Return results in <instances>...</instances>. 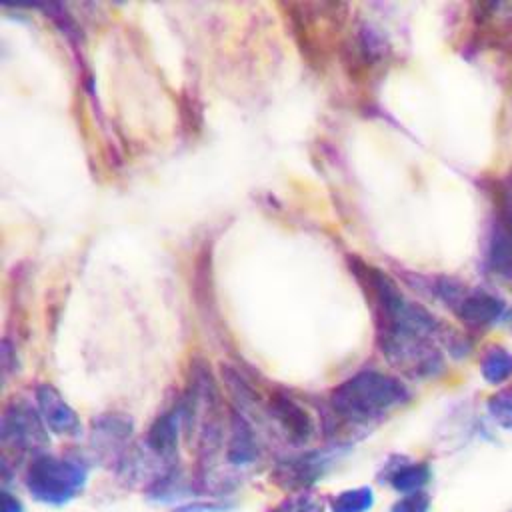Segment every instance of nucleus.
Masks as SVG:
<instances>
[{
    "label": "nucleus",
    "instance_id": "obj_5",
    "mask_svg": "<svg viewBox=\"0 0 512 512\" xmlns=\"http://www.w3.org/2000/svg\"><path fill=\"white\" fill-rule=\"evenodd\" d=\"M2 438L6 444H10L18 450H32L46 442V436H44L38 420L24 416V414L6 418L4 428H2Z\"/></svg>",
    "mask_w": 512,
    "mask_h": 512
},
{
    "label": "nucleus",
    "instance_id": "obj_12",
    "mask_svg": "<svg viewBox=\"0 0 512 512\" xmlns=\"http://www.w3.org/2000/svg\"><path fill=\"white\" fill-rule=\"evenodd\" d=\"M0 512H24V504L16 494H12L8 488H4L2 500H0Z\"/></svg>",
    "mask_w": 512,
    "mask_h": 512
},
{
    "label": "nucleus",
    "instance_id": "obj_3",
    "mask_svg": "<svg viewBox=\"0 0 512 512\" xmlns=\"http://www.w3.org/2000/svg\"><path fill=\"white\" fill-rule=\"evenodd\" d=\"M432 480V468L428 462H412L408 458L390 460L382 474L380 482L388 484L398 494H416L424 492L428 482Z\"/></svg>",
    "mask_w": 512,
    "mask_h": 512
},
{
    "label": "nucleus",
    "instance_id": "obj_2",
    "mask_svg": "<svg viewBox=\"0 0 512 512\" xmlns=\"http://www.w3.org/2000/svg\"><path fill=\"white\" fill-rule=\"evenodd\" d=\"M334 460L332 452H306L278 460L272 470V482L282 490H310L328 472Z\"/></svg>",
    "mask_w": 512,
    "mask_h": 512
},
{
    "label": "nucleus",
    "instance_id": "obj_9",
    "mask_svg": "<svg viewBox=\"0 0 512 512\" xmlns=\"http://www.w3.org/2000/svg\"><path fill=\"white\" fill-rule=\"evenodd\" d=\"M490 416L494 418V422L504 428V430H512V390L500 392L496 396H492L486 404Z\"/></svg>",
    "mask_w": 512,
    "mask_h": 512
},
{
    "label": "nucleus",
    "instance_id": "obj_4",
    "mask_svg": "<svg viewBox=\"0 0 512 512\" xmlns=\"http://www.w3.org/2000/svg\"><path fill=\"white\" fill-rule=\"evenodd\" d=\"M502 312H504V304L486 292H474V294L462 298L460 308H458L460 318L466 324L476 326V328L492 324L494 320H498L502 316Z\"/></svg>",
    "mask_w": 512,
    "mask_h": 512
},
{
    "label": "nucleus",
    "instance_id": "obj_11",
    "mask_svg": "<svg viewBox=\"0 0 512 512\" xmlns=\"http://www.w3.org/2000/svg\"><path fill=\"white\" fill-rule=\"evenodd\" d=\"M230 504L226 500H214V498H204V500H188L178 506H172L170 512H226Z\"/></svg>",
    "mask_w": 512,
    "mask_h": 512
},
{
    "label": "nucleus",
    "instance_id": "obj_8",
    "mask_svg": "<svg viewBox=\"0 0 512 512\" xmlns=\"http://www.w3.org/2000/svg\"><path fill=\"white\" fill-rule=\"evenodd\" d=\"M482 378L490 384H502L512 376V352L504 346H490L480 364Z\"/></svg>",
    "mask_w": 512,
    "mask_h": 512
},
{
    "label": "nucleus",
    "instance_id": "obj_1",
    "mask_svg": "<svg viewBox=\"0 0 512 512\" xmlns=\"http://www.w3.org/2000/svg\"><path fill=\"white\" fill-rule=\"evenodd\" d=\"M88 468L78 458H56L40 454L32 458L24 484L32 500L44 506H66L86 486Z\"/></svg>",
    "mask_w": 512,
    "mask_h": 512
},
{
    "label": "nucleus",
    "instance_id": "obj_7",
    "mask_svg": "<svg viewBox=\"0 0 512 512\" xmlns=\"http://www.w3.org/2000/svg\"><path fill=\"white\" fill-rule=\"evenodd\" d=\"M328 510V498L310 490H296L288 492L282 500H278L268 512H326Z\"/></svg>",
    "mask_w": 512,
    "mask_h": 512
},
{
    "label": "nucleus",
    "instance_id": "obj_6",
    "mask_svg": "<svg viewBox=\"0 0 512 512\" xmlns=\"http://www.w3.org/2000/svg\"><path fill=\"white\" fill-rule=\"evenodd\" d=\"M376 504V494L372 486L346 488L332 498H328L330 512H370Z\"/></svg>",
    "mask_w": 512,
    "mask_h": 512
},
{
    "label": "nucleus",
    "instance_id": "obj_10",
    "mask_svg": "<svg viewBox=\"0 0 512 512\" xmlns=\"http://www.w3.org/2000/svg\"><path fill=\"white\" fill-rule=\"evenodd\" d=\"M388 512H432V498L426 490L416 494H404L392 502Z\"/></svg>",
    "mask_w": 512,
    "mask_h": 512
},
{
    "label": "nucleus",
    "instance_id": "obj_13",
    "mask_svg": "<svg viewBox=\"0 0 512 512\" xmlns=\"http://www.w3.org/2000/svg\"><path fill=\"white\" fill-rule=\"evenodd\" d=\"M510 512H512V510H510Z\"/></svg>",
    "mask_w": 512,
    "mask_h": 512
}]
</instances>
